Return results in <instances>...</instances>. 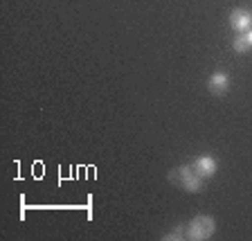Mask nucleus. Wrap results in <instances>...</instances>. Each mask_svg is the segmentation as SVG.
<instances>
[{"label":"nucleus","instance_id":"obj_1","mask_svg":"<svg viewBox=\"0 0 252 241\" xmlns=\"http://www.w3.org/2000/svg\"><path fill=\"white\" fill-rule=\"evenodd\" d=\"M169 180H171L173 185H180L183 189H187V192H200L203 189V178H200L198 173L194 172V167L191 165H185V167H178L173 169L171 173H169Z\"/></svg>","mask_w":252,"mask_h":241},{"label":"nucleus","instance_id":"obj_2","mask_svg":"<svg viewBox=\"0 0 252 241\" xmlns=\"http://www.w3.org/2000/svg\"><path fill=\"white\" fill-rule=\"evenodd\" d=\"M214 230H216L214 219L207 216V214H200L187 226V237L189 239H194V241H205V239H210V237L214 235Z\"/></svg>","mask_w":252,"mask_h":241},{"label":"nucleus","instance_id":"obj_3","mask_svg":"<svg viewBox=\"0 0 252 241\" xmlns=\"http://www.w3.org/2000/svg\"><path fill=\"white\" fill-rule=\"evenodd\" d=\"M230 25H232V30L234 32H248L252 27V11L243 9V7L234 9L230 14Z\"/></svg>","mask_w":252,"mask_h":241},{"label":"nucleus","instance_id":"obj_4","mask_svg":"<svg viewBox=\"0 0 252 241\" xmlns=\"http://www.w3.org/2000/svg\"><path fill=\"white\" fill-rule=\"evenodd\" d=\"M194 172L198 173L200 178H210V176H214L216 173V169H219V163H216L212 156H200V158H196L194 160Z\"/></svg>","mask_w":252,"mask_h":241},{"label":"nucleus","instance_id":"obj_5","mask_svg":"<svg viewBox=\"0 0 252 241\" xmlns=\"http://www.w3.org/2000/svg\"><path fill=\"white\" fill-rule=\"evenodd\" d=\"M207 88H210L212 95H216V97H223V95L230 90V77H227L225 72H214L210 77V81H207Z\"/></svg>","mask_w":252,"mask_h":241},{"label":"nucleus","instance_id":"obj_6","mask_svg":"<svg viewBox=\"0 0 252 241\" xmlns=\"http://www.w3.org/2000/svg\"><path fill=\"white\" fill-rule=\"evenodd\" d=\"M185 232H187V228H176L171 235H167V239H180V237H185Z\"/></svg>","mask_w":252,"mask_h":241},{"label":"nucleus","instance_id":"obj_7","mask_svg":"<svg viewBox=\"0 0 252 241\" xmlns=\"http://www.w3.org/2000/svg\"><path fill=\"white\" fill-rule=\"evenodd\" d=\"M243 36H246L248 45H250V50H252V27H250V30H248V32H246V34H243Z\"/></svg>","mask_w":252,"mask_h":241}]
</instances>
